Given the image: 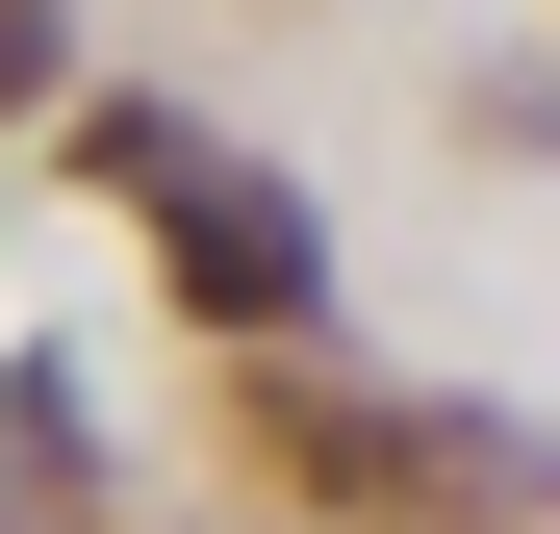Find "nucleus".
Returning a JSON list of instances; mask_svg holds the SVG:
<instances>
[{"label":"nucleus","mask_w":560,"mask_h":534,"mask_svg":"<svg viewBox=\"0 0 560 534\" xmlns=\"http://www.w3.org/2000/svg\"><path fill=\"white\" fill-rule=\"evenodd\" d=\"M77 178H103V204H153V254H178V306H205L230 356H306V306H331V254H306V204H280L255 153H205V128H153V103H103V128H77Z\"/></svg>","instance_id":"obj_1"},{"label":"nucleus","mask_w":560,"mask_h":534,"mask_svg":"<svg viewBox=\"0 0 560 534\" xmlns=\"http://www.w3.org/2000/svg\"><path fill=\"white\" fill-rule=\"evenodd\" d=\"M0 509H77V407L51 382H0Z\"/></svg>","instance_id":"obj_2"}]
</instances>
